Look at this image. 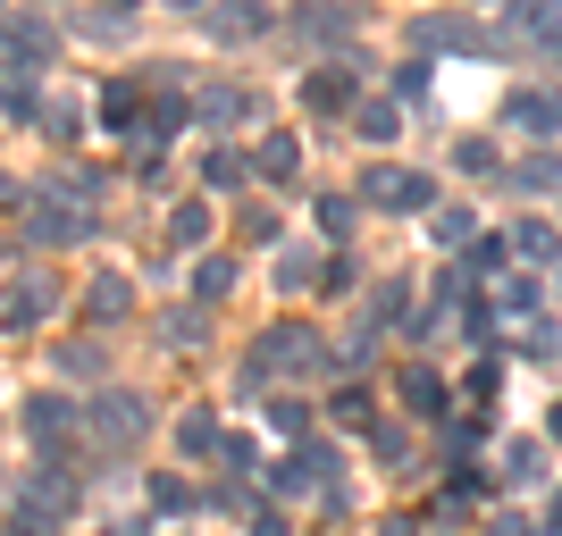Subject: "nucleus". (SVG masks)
<instances>
[{
	"label": "nucleus",
	"mask_w": 562,
	"mask_h": 536,
	"mask_svg": "<svg viewBox=\"0 0 562 536\" xmlns=\"http://www.w3.org/2000/svg\"><path fill=\"white\" fill-rule=\"evenodd\" d=\"M143 436H151V402H143V395H126V386H101V395L85 402V444H93L101 461L135 453Z\"/></svg>",
	"instance_id": "1"
},
{
	"label": "nucleus",
	"mask_w": 562,
	"mask_h": 536,
	"mask_svg": "<svg viewBox=\"0 0 562 536\" xmlns=\"http://www.w3.org/2000/svg\"><path fill=\"white\" fill-rule=\"evenodd\" d=\"M101 218L85 210V202H68L59 185H34V202L18 210V235H34V243H85Z\"/></svg>",
	"instance_id": "2"
},
{
	"label": "nucleus",
	"mask_w": 562,
	"mask_h": 536,
	"mask_svg": "<svg viewBox=\"0 0 562 536\" xmlns=\"http://www.w3.org/2000/svg\"><path fill=\"white\" fill-rule=\"evenodd\" d=\"M319 361H328V352H319L311 327H269V335L252 344V361H244V377H252V386L260 377H311Z\"/></svg>",
	"instance_id": "3"
},
{
	"label": "nucleus",
	"mask_w": 562,
	"mask_h": 536,
	"mask_svg": "<svg viewBox=\"0 0 562 536\" xmlns=\"http://www.w3.org/2000/svg\"><path fill=\"white\" fill-rule=\"evenodd\" d=\"M50 50H59V34H50L34 9H9V18H0V59H9V84H34V76L50 68Z\"/></svg>",
	"instance_id": "4"
},
{
	"label": "nucleus",
	"mask_w": 562,
	"mask_h": 536,
	"mask_svg": "<svg viewBox=\"0 0 562 536\" xmlns=\"http://www.w3.org/2000/svg\"><path fill=\"white\" fill-rule=\"evenodd\" d=\"M76 461H34V478L18 487V520H34V528H50V520L76 512Z\"/></svg>",
	"instance_id": "5"
},
{
	"label": "nucleus",
	"mask_w": 562,
	"mask_h": 536,
	"mask_svg": "<svg viewBox=\"0 0 562 536\" xmlns=\"http://www.w3.org/2000/svg\"><path fill=\"white\" fill-rule=\"evenodd\" d=\"M18 427L34 436V453H43V461H68V453H76V411H68L59 395H25V402H18Z\"/></svg>",
	"instance_id": "6"
},
{
	"label": "nucleus",
	"mask_w": 562,
	"mask_h": 536,
	"mask_svg": "<svg viewBox=\"0 0 562 536\" xmlns=\"http://www.w3.org/2000/svg\"><path fill=\"white\" fill-rule=\"evenodd\" d=\"M361 202H370V210H428V202H437V176H420V168H395V160H378L370 176H361Z\"/></svg>",
	"instance_id": "7"
},
{
	"label": "nucleus",
	"mask_w": 562,
	"mask_h": 536,
	"mask_svg": "<svg viewBox=\"0 0 562 536\" xmlns=\"http://www.w3.org/2000/svg\"><path fill=\"white\" fill-rule=\"evenodd\" d=\"M50 310H59V285H50L43 269H18V277H9V310H0V327H9V335H34Z\"/></svg>",
	"instance_id": "8"
},
{
	"label": "nucleus",
	"mask_w": 562,
	"mask_h": 536,
	"mask_svg": "<svg viewBox=\"0 0 562 536\" xmlns=\"http://www.w3.org/2000/svg\"><path fill=\"white\" fill-rule=\"evenodd\" d=\"M93 117L110 126V135H135V142H143V117H151V101H143L135 76H110V84H101V101H93Z\"/></svg>",
	"instance_id": "9"
},
{
	"label": "nucleus",
	"mask_w": 562,
	"mask_h": 536,
	"mask_svg": "<svg viewBox=\"0 0 562 536\" xmlns=\"http://www.w3.org/2000/svg\"><path fill=\"white\" fill-rule=\"evenodd\" d=\"M504 126H520V135H562V93L513 84V93H504Z\"/></svg>",
	"instance_id": "10"
},
{
	"label": "nucleus",
	"mask_w": 562,
	"mask_h": 536,
	"mask_svg": "<svg viewBox=\"0 0 562 536\" xmlns=\"http://www.w3.org/2000/svg\"><path fill=\"white\" fill-rule=\"evenodd\" d=\"M412 43H420V50H487L495 34H487V25H470V18H420V25H412Z\"/></svg>",
	"instance_id": "11"
},
{
	"label": "nucleus",
	"mask_w": 562,
	"mask_h": 536,
	"mask_svg": "<svg viewBox=\"0 0 562 536\" xmlns=\"http://www.w3.org/2000/svg\"><path fill=\"white\" fill-rule=\"evenodd\" d=\"M186 117H193L186 84H160V93H151V117H143V142H177V135H186Z\"/></svg>",
	"instance_id": "12"
},
{
	"label": "nucleus",
	"mask_w": 562,
	"mask_h": 536,
	"mask_svg": "<svg viewBox=\"0 0 562 536\" xmlns=\"http://www.w3.org/2000/svg\"><path fill=\"white\" fill-rule=\"evenodd\" d=\"M193 110L211 117V126H252V117H260V101L244 93V84H211V93H193Z\"/></svg>",
	"instance_id": "13"
},
{
	"label": "nucleus",
	"mask_w": 562,
	"mask_h": 536,
	"mask_svg": "<svg viewBox=\"0 0 562 536\" xmlns=\"http://www.w3.org/2000/svg\"><path fill=\"white\" fill-rule=\"evenodd\" d=\"M395 395L412 402V411H420V420H446V377L428 369V361H412V369L395 377Z\"/></svg>",
	"instance_id": "14"
},
{
	"label": "nucleus",
	"mask_w": 562,
	"mask_h": 536,
	"mask_svg": "<svg viewBox=\"0 0 562 536\" xmlns=\"http://www.w3.org/2000/svg\"><path fill=\"white\" fill-rule=\"evenodd\" d=\"M126 310H135V285H126V277H93V285H85V319H93V327H117Z\"/></svg>",
	"instance_id": "15"
},
{
	"label": "nucleus",
	"mask_w": 562,
	"mask_h": 536,
	"mask_svg": "<svg viewBox=\"0 0 562 536\" xmlns=\"http://www.w3.org/2000/svg\"><path fill=\"white\" fill-rule=\"evenodd\" d=\"M303 110H319V117L352 110V76H345V68H319V76H303Z\"/></svg>",
	"instance_id": "16"
},
{
	"label": "nucleus",
	"mask_w": 562,
	"mask_h": 536,
	"mask_svg": "<svg viewBox=\"0 0 562 536\" xmlns=\"http://www.w3.org/2000/svg\"><path fill=\"white\" fill-rule=\"evenodd\" d=\"M76 34H85V43H126V34H135V9H117V0H110V9H76Z\"/></svg>",
	"instance_id": "17"
},
{
	"label": "nucleus",
	"mask_w": 562,
	"mask_h": 536,
	"mask_svg": "<svg viewBox=\"0 0 562 536\" xmlns=\"http://www.w3.org/2000/svg\"><path fill=\"white\" fill-rule=\"evenodd\" d=\"M202 25H211L218 43H252V34H269V9H211L202 0Z\"/></svg>",
	"instance_id": "18"
},
{
	"label": "nucleus",
	"mask_w": 562,
	"mask_h": 536,
	"mask_svg": "<svg viewBox=\"0 0 562 536\" xmlns=\"http://www.w3.org/2000/svg\"><path fill=\"white\" fill-rule=\"evenodd\" d=\"M403 310H412V285L386 277V285L370 294V310H361V327H370V335H386V327H403Z\"/></svg>",
	"instance_id": "19"
},
{
	"label": "nucleus",
	"mask_w": 562,
	"mask_h": 536,
	"mask_svg": "<svg viewBox=\"0 0 562 536\" xmlns=\"http://www.w3.org/2000/svg\"><path fill=\"white\" fill-rule=\"evenodd\" d=\"M202 335H211V310L202 303H177V310H160V344H202Z\"/></svg>",
	"instance_id": "20"
},
{
	"label": "nucleus",
	"mask_w": 562,
	"mask_h": 536,
	"mask_svg": "<svg viewBox=\"0 0 562 536\" xmlns=\"http://www.w3.org/2000/svg\"><path fill=\"white\" fill-rule=\"evenodd\" d=\"M319 277H328V260H319V252H278V277H269V285H278V294H303V285H319Z\"/></svg>",
	"instance_id": "21"
},
{
	"label": "nucleus",
	"mask_w": 562,
	"mask_h": 536,
	"mask_svg": "<svg viewBox=\"0 0 562 536\" xmlns=\"http://www.w3.org/2000/svg\"><path fill=\"white\" fill-rule=\"evenodd\" d=\"M235 277H244L235 260H202V269H193V303H202V310H211V303H227V294H235Z\"/></svg>",
	"instance_id": "22"
},
{
	"label": "nucleus",
	"mask_w": 562,
	"mask_h": 536,
	"mask_svg": "<svg viewBox=\"0 0 562 536\" xmlns=\"http://www.w3.org/2000/svg\"><path fill=\"white\" fill-rule=\"evenodd\" d=\"M294 25H303L311 43H352V25H361V18H352V9H303Z\"/></svg>",
	"instance_id": "23"
},
{
	"label": "nucleus",
	"mask_w": 562,
	"mask_h": 536,
	"mask_svg": "<svg viewBox=\"0 0 562 536\" xmlns=\"http://www.w3.org/2000/svg\"><path fill=\"white\" fill-rule=\"evenodd\" d=\"M244 176H252L244 151H211V160H202V185H211V193H244Z\"/></svg>",
	"instance_id": "24"
},
{
	"label": "nucleus",
	"mask_w": 562,
	"mask_h": 536,
	"mask_svg": "<svg viewBox=\"0 0 562 536\" xmlns=\"http://www.w3.org/2000/svg\"><path fill=\"white\" fill-rule=\"evenodd\" d=\"M202 235H211V202H177V218H168V243H177V252H193Z\"/></svg>",
	"instance_id": "25"
},
{
	"label": "nucleus",
	"mask_w": 562,
	"mask_h": 536,
	"mask_svg": "<svg viewBox=\"0 0 562 536\" xmlns=\"http://www.w3.org/2000/svg\"><path fill=\"white\" fill-rule=\"evenodd\" d=\"M513 252H520V260H554V252H562V235L546 227V218H520V227H513Z\"/></svg>",
	"instance_id": "26"
},
{
	"label": "nucleus",
	"mask_w": 562,
	"mask_h": 536,
	"mask_svg": "<svg viewBox=\"0 0 562 536\" xmlns=\"http://www.w3.org/2000/svg\"><path fill=\"white\" fill-rule=\"evenodd\" d=\"M177 444H186V453H227V436H218L211 411H186V420H177Z\"/></svg>",
	"instance_id": "27"
},
{
	"label": "nucleus",
	"mask_w": 562,
	"mask_h": 536,
	"mask_svg": "<svg viewBox=\"0 0 562 536\" xmlns=\"http://www.w3.org/2000/svg\"><path fill=\"white\" fill-rule=\"evenodd\" d=\"M529 310H538V285H529V277H504V285H495V319H529Z\"/></svg>",
	"instance_id": "28"
},
{
	"label": "nucleus",
	"mask_w": 562,
	"mask_h": 536,
	"mask_svg": "<svg viewBox=\"0 0 562 536\" xmlns=\"http://www.w3.org/2000/svg\"><path fill=\"white\" fill-rule=\"evenodd\" d=\"M504 260H513V235H479V243L462 252V269L479 277V269H504Z\"/></svg>",
	"instance_id": "29"
},
{
	"label": "nucleus",
	"mask_w": 562,
	"mask_h": 536,
	"mask_svg": "<svg viewBox=\"0 0 562 536\" xmlns=\"http://www.w3.org/2000/svg\"><path fill=\"white\" fill-rule=\"evenodd\" d=\"M252 168H260V176H294V135H269Z\"/></svg>",
	"instance_id": "30"
},
{
	"label": "nucleus",
	"mask_w": 562,
	"mask_h": 536,
	"mask_svg": "<svg viewBox=\"0 0 562 536\" xmlns=\"http://www.w3.org/2000/svg\"><path fill=\"white\" fill-rule=\"evenodd\" d=\"M269 427H278V436H311V402H269Z\"/></svg>",
	"instance_id": "31"
},
{
	"label": "nucleus",
	"mask_w": 562,
	"mask_h": 536,
	"mask_svg": "<svg viewBox=\"0 0 562 536\" xmlns=\"http://www.w3.org/2000/svg\"><path fill=\"white\" fill-rule=\"evenodd\" d=\"M513 185H520V193H538V185H562V160H554V151H546V160H520V168H513Z\"/></svg>",
	"instance_id": "32"
},
{
	"label": "nucleus",
	"mask_w": 562,
	"mask_h": 536,
	"mask_svg": "<svg viewBox=\"0 0 562 536\" xmlns=\"http://www.w3.org/2000/svg\"><path fill=\"white\" fill-rule=\"evenodd\" d=\"M361 135H370V142H395V110H386V101H361Z\"/></svg>",
	"instance_id": "33"
},
{
	"label": "nucleus",
	"mask_w": 562,
	"mask_h": 536,
	"mask_svg": "<svg viewBox=\"0 0 562 536\" xmlns=\"http://www.w3.org/2000/svg\"><path fill=\"white\" fill-rule=\"evenodd\" d=\"M34 117H43V93H34V84H9V126H34Z\"/></svg>",
	"instance_id": "34"
},
{
	"label": "nucleus",
	"mask_w": 562,
	"mask_h": 536,
	"mask_svg": "<svg viewBox=\"0 0 562 536\" xmlns=\"http://www.w3.org/2000/svg\"><path fill=\"white\" fill-rule=\"evenodd\" d=\"M59 369L68 377H101V352L93 344H59Z\"/></svg>",
	"instance_id": "35"
},
{
	"label": "nucleus",
	"mask_w": 562,
	"mask_h": 536,
	"mask_svg": "<svg viewBox=\"0 0 562 536\" xmlns=\"http://www.w3.org/2000/svg\"><path fill=\"white\" fill-rule=\"evenodd\" d=\"M336 420H345V427H370V395H361V386H345V395H336Z\"/></svg>",
	"instance_id": "36"
},
{
	"label": "nucleus",
	"mask_w": 562,
	"mask_h": 536,
	"mask_svg": "<svg viewBox=\"0 0 562 536\" xmlns=\"http://www.w3.org/2000/svg\"><path fill=\"white\" fill-rule=\"evenodd\" d=\"M319 227H328V235H352V202H345V193H328V202H319Z\"/></svg>",
	"instance_id": "37"
},
{
	"label": "nucleus",
	"mask_w": 562,
	"mask_h": 536,
	"mask_svg": "<svg viewBox=\"0 0 562 536\" xmlns=\"http://www.w3.org/2000/svg\"><path fill=\"white\" fill-rule=\"evenodd\" d=\"M437 243H479V235H470V210H437Z\"/></svg>",
	"instance_id": "38"
},
{
	"label": "nucleus",
	"mask_w": 562,
	"mask_h": 536,
	"mask_svg": "<svg viewBox=\"0 0 562 536\" xmlns=\"http://www.w3.org/2000/svg\"><path fill=\"white\" fill-rule=\"evenodd\" d=\"M504 469H513V478H538V444H529V436L504 444Z\"/></svg>",
	"instance_id": "39"
},
{
	"label": "nucleus",
	"mask_w": 562,
	"mask_h": 536,
	"mask_svg": "<svg viewBox=\"0 0 562 536\" xmlns=\"http://www.w3.org/2000/svg\"><path fill=\"white\" fill-rule=\"evenodd\" d=\"M151 503H160V512H193V487H177V478H160V487H151Z\"/></svg>",
	"instance_id": "40"
},
{
	"label": "nucleus",
	"mask_w": 562,
	"mask_h": 536,
	"mask_svg": "<svg viewBox=\"0 0 562 536\" xmlns=\"http://www.w3.org/2000/svg\"><path fill=\"white\" fill-rule=\"evenodd\" d=\"M453 168H470V176H487V168H495V151H487V142H462V151H453Z\"/></svg>",
	"instance_id": "41"
},
{
	"label": "nucleus",
	"mask_w": 562,
	"mask_h": 536,
	"mask_svg": "<svg viewBox=\"0 0 562 536\" xmlns=\"http://www.w3.org/2000/svg\"><path fill=\"white\" fill-rule=\"evenodd\" d=\"M520 352H538V361H546V352H554V327L529 319V327H520Z\"/></svg>",
	"instance_id": "42"
},
{
	"label": "nucleus",
	"mask_w": 562,
	"mask_h": 536,
	"mask_svg": "<svg viewBox=\"0 0 562 536\" xmlns=\"http://www.w3.org/2000/svg\"><path fill=\"white\" fill-rule=\"evenodd\" d=\"M395 93H403V101H420V93H428V68H420V59H412V68H395Z\"/></svg>",
	"instance_id": "43"
},
{
	"label": "nucleus",
	"mask_w": 562,
	"mask_h": 536,
	"mask_svg": "<svg viewBox=\"0 0 562 536\" xmlns=\"http://www.w3.org/2000/svg\"><path fill=\"white\" fill-rule=\"evenodd\" d=\"M244 235H252V243H278V210H244Z\"/></svg>",
	"instance_id": "44"
},
{
	"label": "nucleus",
	"mask_w": 562,
	"mask_h": 536,
	"mask_svg": "<svg viewBox=\"0 0 562 536\" xmlns=\"http://www.w3.org/2000/svg\"><path fill=\"white\" fill-rule=\"evenodd\" d=\"M252 461H260V444H252V436H227V469H235V478H244Z\"/></svg>",
	"instance_id": "45"
},
{
	"label": "nucleus",
	"mask_w": 562,
	"mask_h": 536,
	"mask_svg": "<svg viewBox=\"0 0 562 536\" xmlns=\"http://www.w3.org/2000/svg\"><path fill=\"white\" fill-rule=\"evenodd\" d=\"M470 444H479V420H453V427H446V453H453V461H462Z\"/></svg>",
	"instance_id": "46"
},
{
	"label": "nucleus",
	"mask_w": 562,
	"mask_h": 536,
	"mask_svg": "<svg viewBox=\"0 0 562 536\" xmlns=\"http://www.w3.org/2000/svg\"><path fill=\"white\" fill-rule=\"evenodd\" d=\"M252 536H285V520L269 512V503H260V512H252Z\"/></svg>",
	"instance_id": "47"
},
{
	"label": "nucleus",
	"mask_w": 562,
	"mask_h": 536,
	"mask_svg": "<svg viewBox=\"0 0 562 536\" xmlns=\"http://www.w3.org/2000/svg\"><path fill=\"white\" fill-rule=\"evenodd\" d=\"M487 536H529V520H520V512H504V520H495Z\"/></svg>",
	"instance_id": "48"
},
{
	"label": "nucleus",
	"mask_w": 562,
	"mask_h": 536,
	"mask_svg": "<svg viewBox=\"0 0 562 536\" xmlns=\"http://www.w3.org/2000/svg\"><path fill=\"white\" fill-rule=\"evenodd\" d=\"M378 536H420V520H386V528H378Z\"/></svg>",
	"instance_id": "49"
},
{
	"label": "nucleus",
	"mask_w": 562,
	"mask_h": 536,
	"mask_svg": "<svg viewBox=\"0 0 562 536\" xmlns=\"http://www.w3.org/2000/svg\"><path fill=\"white\" fill-rule=\"evenodd\" d=\"M546 436H562V402H554V411H546Z\"/></svg>",
	"instance_id": "50"
},
{
	"label": "nucleus",
	"mask_w": 562,
	"mask_h": 536,
	"mask_svg": "<svg viewBox=\"0 0 562 536\" xmlns=\"http://www.w3.org/2000/svg\"><path fill=\"white\" fill-rule=\"evenodd\" d=\"M554 536H562V494H554Z\"/></svg>",
	"instance_id": "51"
}]
</instances>
